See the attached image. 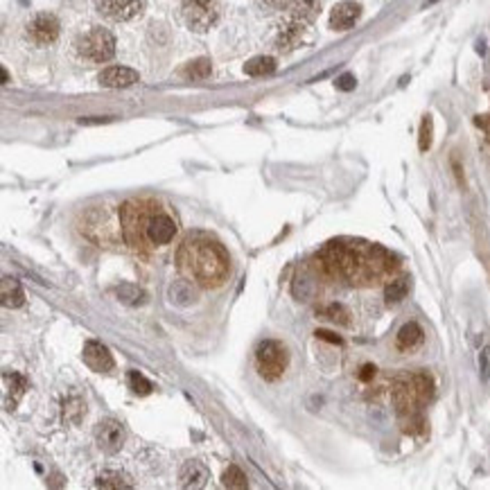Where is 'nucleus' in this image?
Here are the masks:
<instances>
[{
    "mask_svg": "<svg viewBox=\"0 0 490 490\" xmlns=\"http://www.w3.org/2000/svg\"><path fill=\"white\" fill-rule=\"evenodd\" d=\"M179 269L201 287H217L229 276V256L210 237L190 235L179 251Z\"/></svg>",
    "mask_w": 490,
    "mask_h": 490,
    "instance_id": "nucleus-1",
    "label": "nucleus"
},
{
    "mask_svg": "<svg viewBox=\"0 0 490 490\" xmlns=\"http://www.w3.org/2000/svg\"><path fill=\"white\" fill-rule=\"evenodd\" d=\"M122 233L129 246H163L177 235V222L165 210L145 201H127L122 206Z\"/></svg>",
    "mask_w": 490,
    "mask_h": 490,
    "instance_id": "nucleus-2",
    "label": "nucleus"
},
{
    "mask_svg": "<svg viewBox=\"0 0 490 490\" xmlns=\"http://www.w3.org/2000/svg\"><path fill=\"white\" fill-rule=\"evenodd\" d=\"M75 52L86 64H104L116 54V37L104 28H90L75 39Z\"/></svg>",
    "mask_w": 490,
    "mask_h": 490,
    "instance_id": "nucleus-3",
    "label": "nucleus"
},
{
    "mask_svg": "<svg viewBox=\"0 0 490 490\" xmlns=\"http://www.w3.org/2000/svg\"><path fill=\"white\" fill-rule=\"evenodd\" d=\"M287 361H289L287 348L276 339H265L256 348V369L260 373V378H265L269 382L282 378L285 369H287Z\"/></svg>",
    "mask_w": 490,
    "mask_h": 490,
    "instance_id": "nucleus-4",
    "label": "nucleus"
},
{
    "mask_svg": "<svg viewBox=\"0 0 490 490\" xmlns=\"http://www.w3.org/2000/svg\"><path fill=\"white\" fill-rule=\"evenodd\" d=\"M222 16L220 0H184L181 3V18L192 32H208L217 25Z\"/></svg>",
    "mask_w": 490,
    "mask_h": 490,
    "instance_id": "nucleus-5",
    "label": "nucleus"
},
{
    "mask_svg": "<svg viewBox=\"0 0 490 490\" xmlns=\"http://www.w3.org/2000/svg\"><path fill=\"white\" fill-rule=\"evenodd\" d=\"M59 32H61L59 18L54 14H48V11H41V14H37L25 25V39L32 45H37V48H45V45L59 39Z\"/></svg>",
    "mask_w": 490,
    "mask_h": 490,
    "instance_id": "nucleus-6",
    "label": "nucleus"
},
{
    "mask_svg": "<svg viewBox=\"0 0 490 490\" xmlns=\"http://www.w3.org/2000/svg\"><path fill=\"white\" fill-rule=\"evenodd\" d=\"M95 443L102 452L107 454H116L122 450L124 438H127V431H124L122 423L116 418H102L93 429Z\"/></svg>",
    "mask_w": 490,
    "mask_h": 490,
    "instance_id": "nucleus-7",
    "label": "nucleus"
},
{
    "mask_svg": "<svg viewBox=\"0 0 490 490\" xmlns=\"http://www.w3.org/2000/svg\"><path fill=\"white\" fill-rule=\"evenodd\" d=\"M143 0H95V9L102 16L116 23L131 20L143 14Z\"/></svg>",
    "mask_w": 490,
    "mask_h": 490,
    "instance_id": "nucleus-8",
    "label": "nucleus"
},
{
    "mask_svg": "<svg viewBox=\"0 0 490 490\" xmlns=\"http://www.w3.org/2000/svg\"><path fill=\"white\" fill-rule=\"evenodd\" d=\"M82 357L86 361V366L95 373H109L113 369V364H116L109 348L104 344H100V341H86Z\"/></svg>",
    "mask_w": 490,
    "mask_h": 490,
    "instance_id": "nucleus-9",
    "label": "nucleus"
},
{
    "mask_svg": "<svg viewBox=\"0 0 490 490\" xmlns=\"http://www.w3.org/2000/svg\"><path fill=\"white\" fill-rule=\"evenodd\" d=\"M359 16H361V5L355 3V0H344V3L335 5L333 11H330V28L339 32L350 30L359 20Z\"/></svg>",
    "mask_w": 490,
    "mask_h": 490,
    "instance_id": "nucleus-10",
    "label": "nucleus"
},
{
    "mask_svg": "<svg viewBox=\"0 0 490 490\" xmlns=\"http://www.w3.org/2000/svg\"><path fill=\"white\" fill-rule=\"evenodd\" d=\"M208 468L203 465L201 461L192 459V461H186L184 465H181L179 470V486L186 488V490H197V488H203L208 482Z\"/></svg>",
    "mask_w": 490,
    "mask_h": 490,
    "instance_id": "nucleus-11",
    "label": "nucleus"
},
{
    "mask_svg": "<svg viewBox=\"0 0 490 490\" xmlns=\"http://www.w3.org/2000/svg\"><path fill=\"white\" fill-rule=\"evenodd\" d=\"M100 84L107 88H127L138 82V73L127 66H109L100 73Z\"/></svg>",
    "mask_w": 490,
    "mask_h": 490,
    "instance_id": "nucleus-12",
    "label": "nucleus"
},
{
    "mask_svg": "<svg viewBox=\"0 0 490 490\" xmlns=\"http://www.w3.org/2000/svg\"><path fill=\"white\" fill-rule=\"evenodd\" d=\"M423 341H425L423 328H420L416 321H409V323H405L400 330H398L395 346H398V350H402V352H412V350L423 346Z\"/></svg>",
    "mask_w": 490,
    "mask_h": 490,
    "instance_id": "nucleus-13",
    "label": "nucleus"
},
{
    "mask_svg": "<svg viewBox=\"0 0 490 490\" xmlns=\"http://www.w3.org/2000/svg\"><path fill=\"white\" fill-rule=\"evenodd\" d=\"M287 11H289V18L301 23H312L318 11H321V0H287Z\"/></svg>",
    "mask_w": 490,
    "mask_h": 490,
    "instance_id": "nucleus-14",
    "label": "nucleus"
},
{
    "mask_svg": "<svg viewBox=\"0 0 490 490\" xmlns=\"http://www.w3.org/2000/svg\"><path fill=\"white\" fill-rule=\"evenodd\" d=\"M97 488H109V490H129L133 488V479L127 472H120V470H104L97 474L95 479Z\"/></svg>",
    "mask_w": 490,
    "mask_h": 490,
    "instance_id": "nucleus-15",
    "label": "nucleus"
},
{
    "mask_svg": "<svg viewBox=\"0 0 490 490\" xmlns=\"http://www.w3.org/2000/svg\"><path fill=\"white\" fill-rule=\"evenodd\" d=\"M0 296H3L5 307H20L25 303V294H23L20 282L14 278H3V282H0Z\"/></svg>",
    "mask_w": 490,
    "mask_h": 490,
    "instance_id": "nucleus-16",
    "label": "nucleus"
},
{
    "mask_svg": "<svg viewBox=\"0 0 490 490\" xmlns=\"http://www.w3.org/2000/svg\"><path fill=\"white\" fill-rule=\"evenodd\" d=\"M244 73L251 77H267L271 73H276V59L273 56H253L251 61H246Z\"/></svg>",
    "mask_w": 490,
    "mask_h": 490,
    "instance_id": "nucleus-17",
    "label": "nucleus"
},
{
    "mask_svg": "<svg viewBox=\"0 0 490 490\" xmlns=\"http://www.w3.org/2000/svg\"><path fill=\"white\" fill-rule=\"evenodd\" d=\"M409 294V278L407 276H400V278H393L389 285L384 287V299L389 305H395V303H402L407 299Z\"/></svg>",
    "mask_w": 490,
    "mask_h": 490,
    "instance_id": "nucleus-18",
    "label": "nucleus"
},
{
    "mask_svg": "<svg viewBox=\"0 0 490 490\" xmlns=\"http://www.w3.org/2000/svg\"><path fill=\"white\" fill-rule=\"evenodd\" d=\"M116 294H118V301L124 305H143L147 301V294L141 287H136V285H129V282L116 287Z\"/></svg>",
    "mask_w": 490,
    "mask_h": 490,
    "instance_id": "nucleus-19",
    "label": "nucleus"
},
{
    "mask_svg": "<svg viewBox=\"0 0 490 490\" xmlns=\"http://www.w3.org/2000/svg\"><path fill=\"white\" fill-rule=\"evenodd\" d=\"M301 32H303V25H301V23L289 20L287 25H285V28L280 30L278 48H280V50H289V48H294V45L299 43V39H301Z\"/></svg>",
    "mask_w": 490,
    "mask_h": 490,
    "instance_id": "nucleus-20",
    "label": "nucleus"
},
{
    "mask_svg": "<svg viewBox=\"0 0 490 490\" xmlns=\"http://www.w3.org/2000/svg\"><path fill=\"white\" fill-rule=\"evenodd\" d=\"M210 73H213V64H210V59H206V56H199V59L190 61L184 68V77H188V79H206V77H210Z\"/></svg>",
    "mask_w": 490,
    "mask_h": 490,
    "instance_id": "nucleus-21",
    "label": "nucleus"
},
{
    "mask_svg": "<svg viewBox=\"0 0 490 490\" xmlns=\"http://www.w3.org/2000/svg\"><path fill=\"white\" fill-rule=\"evenodd\" d=\"M222 484L226 488H235V490H244L249 488V482H246V474L237 468V465H229V470L224 472L222 477Z\"/></svg>",
    "mask_w": 490,
    "mask_h": 490,
    "instance_id": "nucleus-22",
    "label": "nucleus"
},
{
    "mask_svg": "<svg viewBox=\"0 0 490 490\" xmlns=\"http://www.w3.org/2000/svg\"><path fill=\"white\" fill-rule=\"evenodd\" d=\"M127 382H129V389H131L133 393H138V395H150L152 389H154L152 382L147 380L143 373H138V371H129Z\"/></svg>",
    "mask_w": 490,
    "mask_h": 490,
    "instance_id": "nucleus-23",
    "label": "nucleus"
},
{
    "mask_svg": "<svg viewBox=\"0 0 490 490\" xmlns=\"http://www.w3.org/2000/svg\"><path fill=\"white\" fill-rule=\"evenodd\" d=\"M323 314H325V318H330V321L337 323V325H348L350 323V312L341 303L328 305L325 310H323Z\"/></svg>",
    "mask_w": 490,
    "mask_h": 490,
    "instance_id": "nucleus-24",
    "label": "nucleus"
},
{
    "mask_svg": "<svg viewBox=\"0 0 490 490\" xmlns=\"http://www.w3.org/2000/svg\"><path fill=\"white\" fill-rule=\"evenodd\" d=\"M429 145H431V118L425 116V118H423V124H420V138H418L420 152H427Z\"/></svg>",
    "mask_w": 490,
    "mask_h": 490,
    "instance_id": "nucleus-25",
    "label": "nucleus"
},
{
    "mask_svg": "<svg viewBox=\"0 0 490 490\" xmlns=\"http://www.w3.org/2000/svg\"><path fill=\"white\" fill-rule=\"evenodd\" d=\"M479 378L482 382L490 380V348H484L479 352Z\"/></svg>",
    "mask_w": 490,
    "mask_h": 490,
    "instance_id": "nucleus-26",
    "label": "nucleus"
},
{
    "mask_svg": "<svg viewBox=\"0 0 490 490\" xmlns=\"http://www.w3.org/2000/svg\"><path fill=\"white\" fill-rule=\"evenodd\" d=\"M355 86H357V82H355V75H350V73L341 75V77L337 79V88H339V90H352Z\"/></svg>",
    "mask_w": 490,
    "mask_h": 490,
    "instance_id": "nucleus-27",
    "label": "nucleus"
},
{
    "mask_svg": "<svg viewBox=\"0 0 490 490\" xmlns=\"http://www.w3.org/2000/svg\"><path fill=\"white\" fill-rule=\"evenodd\" d=\"M316 337H318V339H325V341H330V344H341V339H339V337H335L333 333H325V330H318V333H316Z\"/></svg>",
    "mask_w": 490,
    "mask_h": 490,
    "instance_id": "nucleus-28",
    "label": "nucleus"
},
{
    "mask_svg": "<svg viewBox=\"0 0 490 490\" xmlns=\"http://www.w3.org/2000/svg\"><path fill=\"white\" fill-rule=\"evenodd\" d=\"M373 375H375V366H373V364H366V366H364V369H361V373H359V380L366 382V380H371V378H373Z\"/></svg>",
    "mask_w": 490,
    "mask_h": 490,
    "instance_id": "nucleus-29",
    "label": "nucleus"
}]
</instances>
